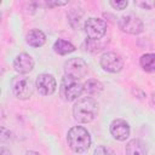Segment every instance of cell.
<instances>
[{"mask_svg":"<svg viewBox=\"0 0 155 155\" xmlns=\"http://www.w3.org/2000/svg\"><path fill=\"white\" fill-rule=\"evenodd\" d=\"M67 142L70 149L76 154H84L90 149L91 136L82 126H74L67 133Z\"/></svg>","mask_w":155,"mask_h":155,"instance_id":"obj_1","label":"cell"},{"mask_svg":"<svg viewBox=\"0 0 155 155\" xmlns=\"http://www.w3.org/2000/svg\"><path fill=\"white\" fill-rule=\"evenodd\" d=\"M98 111V105L96 101L91 97H84L78 99L73 107V116L78 122L88 124L91 122Z\"/></svg>","mask_w":155,"mask_h":155,"instance_id":"obj_2","label":"cell"},{"mask_svg":"<svg viewBox=\"0 0 155 155\" xmlns=\"http://www.w3.org/2000/svg\"><path fill=\"white\" fill-rule=\"evenodd\" d=\"M59 93H61V97L67 102L76 101L84 93V84H81L76 79L64 75L61 82Z\"/></svg>","mask_w":155,"mask_h":155,"instance_id":"obj_3","label":"cell"},{"mask_svg":"<svg viewBox=\"0 0 155 155\" xmlns=\"http://www.w3.org/2000/svg\"><path fill=\"white\" fill-rule=\"evenodd\" d=\"M11 87L13 94L22 101L29 99L33 96L34 88H33V82L31 80L25 76V75H17L12 79L11 81Z\"/></svg>","mask_w":155,"mask_h":155,"instance_id":"obj_4","label":"cell"},{"mask_svg":"<svg viewBox=\"0 0 155 155\" xmlns=\"http://www.w3.org/2000/svg\"><path fill=\"white\" fill-rule=\"evenodd\" d=\"M84 29L90 40H101L107 33V23L102 18L91 17L85 22Z\"/></svg>","mask_w":155,"mask_h":155,"instance_id":"obj_5","label":"cell"},{"mask_svg":"<svg viewBox=\"0 0 155 155\" xmlns=\"http://www.w3.org/2000/svg\"><path fill=\"white\" fill-rule=\"evenodd\" d=\"M117 25L121 31L126 34H132V35L140 34L144 30L143 22L134 15H126L120 17L117 21Z\"/></svg>","mask_w":155,"mask_h":155,"instance_id":"obj_6","label":"cell"},{"mask_svg":"<svg viewBox=\"0 0 155 155\" xmlns=\"http://www.w3.org/2000/svg\"><path fill=\"white\" fill-rule=\"evenodd\" d=\"M87 63L82 58H70L64 64V73L67 76L80 80L87 75Z\"/></svg>","mask_w":155,"mask_h":155,"instance_id":"obj_7","label":"cell"},{"mask_svg":"<svg viewBox=\"0 0 155 155\" xmlns=\"http://www.w3.org/2000/svg\"><path fill=\"white\" fill-rule=\"evenodd\" d=\"M101 67L108 73H119L124 68V61L116 52H105L101 57Z\"/></svg>","mask_w":155,"mask_h":155,"instance_id":"obj_8","label":"cell"},{"mask_svg":"<svg viewBox=\"0 0 155 155\" xmlns=\"http://www.w3.org/2000/svg\"><path fill=\"white\" fill-rule=\"evenodd\" d=\"M35 87L38 90V92L42 96H51L54 93L56 88H57V82L56 79L52 74H40L36 80H35Z\"/></svg>","mask_w":155,"mask_h":155,"instance_id":"obj_9","label":"cell"},{"mask_svg":"<svg viewBox=\"0 0 155 155\" xmlns=\"http://www.w3.org/2000/svg\"><path fill=\"white\" fill-rule=\"evenodd\" d=\"M109 131H110V134L113 136V138L116 140H120V142L126 140L130 137V132H131L128 122H126L122 119H115L110 124Z\"/></svg>","mask_w":155,"mask_h":155,"instance_id":"obj_10","label":"cell"},{"mask_svg":"<svg viewBox=\"0 0 155 155\" xmlns=\"http://www.w3.org/2000/svg\"><path fill=\"white\" fill-rule=\"evenodd\" d=\"M13 69L19 74H28L34 69V59L28 53H19L13 61Z\"/></svg>","mask_w":155,"mask_h":155,"instance_id":"obj_11","label":"cell"},{"mask_svg":"<svg viewBox=\"0 0 155 155\" xmlns=\"http://www.w3.org/2000/svg\"><path fill=\"white\" fill-rule=\"evenodd\" d=\"M25 41L31 47H41L46 42V35L39 29H31L25 36Z\"/></svg>","mask_w":155,"mask_h":155,"instance_id":"obj_12","label":"cell"},{"mask_svg":"<svg viewBox=\"0 0 155 155\" xmlns=\"http://www.w3.org/2000/svg\"><path fill=\"white\" fill-rule=\"evenodd\" d=\"M126 155H147V145L140 139H131L126 144Z\"/></svg>","mask_w":155,"mask_h":155,"instance_id":"obj_13","label":"cell"},{"mask_svg":"<svg viewBox=\"0 0 155 155\" xmlns=\"http://www.w3.org/2000/svg\"><path fill=\"white\" fill-rule=\"evenodd\" d=\"M53 51L57 53V54H61V56H65L68 53H71L75 51V46L67 41V40H63V39H58L54 44H53Z\"/></svg>","mask_w":155,"mask_h":155,"instance_id":"obj_14","label":"cell"},{"mask_svg":"<svg viewBox=\"0 0 155 155\" xmlns=\"http://www.w3.org/2000/svg\"><path fill=\"white\" fill-rule=\"evenodd\" d=\"M103 88H104L103 84L96 79H88L87 81L84 82V92H86L90 96L101 93L103 91Z\"/></svg>","mask_w":155,"mask_h":155,"instance_id":"obj_15","label":"cell"},{"mask_svg":"<svg viewBox=\"0 0 155 155\" xmlns=\"http://www.w3.org/2000/svg\"><path fill=\"white\" fill-rule=\"evenodd\" d=\"M139 64L143 70L148 73H155V53H145L140 57Z\"/></svg>","mask_w":155,"mask_h":155,"instance_id":"obj_16","label":"cell"},{"mask_svg":"<svg viewBox=\"0 0 155 155\" xmlns=\"http://www.w3.org/2000/svg\"><path fill=\"white\" fill-rule=\"evenodd\" d=\"M81 17H82V13H81L80 16H78V11H76V8H73V11H70L69 15H68V19H69L70 25H71L73 28H78Z\"/></svg>","mask_w":155,"mask_h":155,"instance_id":"obj_17","label":"cell"},{"mask_svg":"<svg viewBox=\"0 0 155 155\" xmlns=\"http://www.w3.org/2000/svg\"><path fill=\"white\" fill-rule=\"evenodd\" d=\"M94 155H115V154L110 148L105 145H98L94 149Z\"/></svg>","mask_w":155,"mask_h":155,"instance_id":"obj_18","label":"cell"},{"mask_svg":"<svg viewBox=\"0 0 155 155\" xmlns=\"http://www.w3.org/2000/svg\"><path fill=\"white\" fill-rule=\"evenodd\" d=\"M109 4L115 10H124V8L127 7L128 1H126V0H121V1H114V0H111V1H109Z\"/></svg>","mask_w":155,"mask_h":155,"instance_id":"obj_19","label":"cell"},{"mask_svg":"<svg viewBox=\"0 0 155 155\" xmlns=\"http://www.w3.org/2000/svg\"><path fill=\"white\" fill-rule=\"evenodd\" d=\"M134 4L136 6H139L145 10H151L153 7H155V1H134Z\"/></svg>","mask_w":155,"mask_h":155,"instance_id":"obj_20","label":"cell"},{"mask_svg":"<svg viewBox=\"0 0 155 155\" xmlns=\"http://www.w3.org/2000/svg\"><path fill=\"white\" fill-rule=\"evenodd\" d=\"M10 134H11V133H10V131H8L7 128L1 127V134H0V136H1V137H0V138H1V142H5L6 139H10Z\"/></svg>","mask_w":155,"mask_h":155,"instance_id":"obj_21","label":"cell"},{"mask_svg":"<svg viewBox=\"0 0 155 155\" xmlns=\"http://www.w3.org/2000/svg\"><path fill=\"white\" fill-rule=\"evenodd\" d=\"M64 5H67V1H48V2H45V6H48V7L64 6Z\"/></svg>","mask_w":155,"mask_h":155,"instance_id":"obj_22","label":"cell"},{"mask_svg":"<svg viewBox=\"0 0 155 155\" xmlns=\"http://www.w3.org/2000/svg\"><path fill=\"white\" fill-rule=\"evenodd\" d=\"M1 155H11V153H10L6 148L2 147V148H1Z\"/></svg>","mask_w":155,"mask_h":155,"instance_id":"obj_23","label":"cell"},{"mask_svg":"<svg viewBox=\"0 0 155 155\" xmlns=\"http://www.w3.org/2000/svg\"><path fill=\"white\" fill-rule=\"evenodd\" d=\"M25 155H41V154L38 153V151H34V150H28V151L25 153Z\"/></svg>","mask_w":155,"mask_h":155,"instance_id":"obj_24","label":"cell"},{"mask_svg":"<svg viewBox=\"0 0 155 155\" xmlns=\"http://www.w3.org/2000/svg\"><path fill=\"white\" fill-rule=\"evenodd\" d=\"M150 104H151L153 107H155V93H153L151 97H150Z\"/></svg>","mask_w":155,"mask_h":155,"instance_id":"obj_25","label":"cell"}]
</instances>
